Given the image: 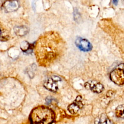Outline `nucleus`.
<instances>
[{
  "label": "nucleus",
  "mask_w": 124,
  "mask_h": 124,
  "mask_svg": "<svg viewBox=\"0 0 124 124\" xmlns=\"http://www.w3.org/2000/svg\"><path fill=\"white\" fill-rule=\"evenodd\" d=\"M63 46L62 40L58 33H46L38 39L36 44L37 62L44 66L51 64L60 55Z\"/></svg>",
  "instance_id": "1"
},
{
  "label": "nucleus",
  "mask_w": 124,
  "mask_h": 124,
  "mask_svg": "<svg viewBox=\"0 0 124 124\" xmlns=\"http://www.w3.org/2000/svg\"><path fill=\"white\" fill-rule=\"evenodd\" d=\"M54 119V111L44 106H39L34 108L30 115L31 124H51Z\"/></svg>",
  "instance_id": "2"
},
{
  "label": "nucleus",
  "mask_w": 124,
  "mask_h": 124,
  "mask_svg": "<svg viewBox=\"0 0 124 124\" xmlns=\"http://www.w3.org/2000/svg\"><path fill=\"white\" fill-rule=\"evenodd\" d=\"M110 78L112 81L118 85H122L124 83V64L121 63L113 69L110 74Z\"/></svg>",
  "instance_id": "3"
},
{
  "label": "nucleus",
  "mask_w": 124,
  "mask_h": 124,
  "mask_svg": "<svg viewBox=\"0 0 124 124\" xmlns=\"http://www.w3.org/2000/svg\"><path fill=\"white\" fill-rule=\"evenodd\" d=\"M60 81H61V78L59 77L53 76L45 81L44 86L46 89L51 92H56L58 89V83Z\"/></svg>",
  "instance_id": "4"
},
{
  "label": "nucleus",
  "mask_w": 124,
  "mask_h": 124,
  "mask_svg": "<svg viewBox=\"0 0 124 124\" xmlns=\"http://www.w3.org/2000/svg\"><path fill=\"white\" fill-rule=\"evenodd\" d=\"M87 89H89L95 93H100L104 90V86L100 82L95 80H90L84 84Z\"/></svg>",
  "instance_id": "5"
},
{
  "label": "nucleus",
  "mask_w": 124,
  "mask_h": 124,
  "mask_svg": "<svg viewBox=\"0 0 124 124\" xmlns=\"http://www.w3.org/2000/svg\"><path fill=\"white\" fill-rule=\"evenodd\" d=\"M75 44L77 47L83 51H89L92 48V45L87 39L78 37L75 41Z\"/></svg>",
  "instance_id": "6"
},
{
  "label": "nucleus",
  "mask_w": 124,
  "mask_h": 124,
  "mask_svg": "<svg viewBox=\"0 0 124 124\" xmlns=\"http://www.w3.org/2000/svg\"><path fill=\"white\" fill-rule=\"evenodd\" d=\"M19 7L17 0H6L2 4V8L6 13L12 12L17 10Z\"/></svg>",
  "instance_id": "7"
},
{
  "label": "nucleus",
  "mask_w": 124,
  "mask_h": 124,
  "mask_svg": "<svg viewBox=\"0 0 124 124\" xmlns=\"http://www.w3.org/2000/svg\"><path fill=\"white\" fill-rule=\"evenodd\" d=\"M82 96L78 95L74 102L68 107V111L72 114L77 113L83 107Z\"/></svg>",
  "instance_id": "8"
},
{
  "label": "nucleus",
  "mask_w": 124,
  "mask_h": 124,
  "mask_svg": "<svg viewBox=\"0 0 124 124\" xmlns=\"http://www.w3.org/2000/svg\"><path fill=\"white\" fill-rule=\"evenodd\" d=\"M94 124H113V123L106 114L103 113L95 119Z\"/></svg>",
  "instance_id": "9"
},
{
  "label": "nucleus",
  "mask_w": 124,
  "mask_h": 124,
  "mask_svg": "<svg viewBox=\"0 0 124 124\" xmlns=\"http://www.w3.org/2000/svg\"><path fill=\"white\" fill-rule=\"evenodd\" d=\"M14 31L16 35L22 37L28 33L29 29L25 26H18L15 27Z\"/></svg>",
  "instance_id": "10"
},
{
  "label": "nucleus",
  "mask_w": 124,
  "mask_h": 124,
  "mask_svg": "<svg viewBox=\"0 0 124 124\" xmlns=\"http://www.w3.org/2000/svg\"><path fill=\"white\" fill-rule=\"evenodd\" d=\"M124 105H121L119 106L115 110V115L116 117L118 118H124Z\"/></svg>",
  "instance_id": "11"
},
{
  "label": "nucleus",
  "mask_w": 124,
  "mask_h": 124,
  "mask_svg": "<svg viewBox=\"0 0 124 124\" xmlns=\"http://www.w3.org/2000/svg\"><path fill=\"white\" fill-rule=\"evenodd\" d=\"M53 98L51 96H48L46 99V104L47 105H49L51 103L52 100H53Z\"/></svg>",
  "instance_id": "12"
},
{
  "label": "nucleus",
  "mask_w": 124,
  "mask_h": 124,
  "mask_svg": "<svg viewBox=\"0 0 124 124\" xmlns=\"http://www.w3.org/2000/svg\"><path fill=\"white\" fill-rule=\"evenodd\" d=\"M9 39L8 36H1L0 37V40L1 41H6Z\"/></svg>",
  "instance_id": "13"
},
{
  "label": "nucleus",
  "mask_w": 124,
  "mask_h": 124,
  "mask_svg": "<svg viewBox=\"0 0 124 124\" xmlns=\"http://www.w3.org/2000/svg\"><path fill=\"white\" fill-rule=\"evenodd\" d=\"M118 0H112V2L113 3V4L115 5H116L118 3Z\"/></svg>",
  "instance_id": "14"
},
{
  "label": "nucleus",
  "mask_w": 124,
  "mask_h": 124,
  "mask_svg": "<svg viewBox=\"0 0 124 124\" xmlns=\"http://www.w3.org/2000/svg\"><path fill=\"white\" fill-rule=\"evenodd\" d=\"M1 30L0 29V35H1Z\"/></svg>",
  "instance_id": "15"
}]
</instances>
